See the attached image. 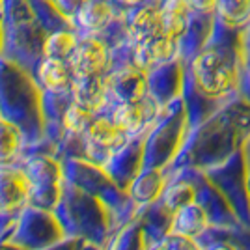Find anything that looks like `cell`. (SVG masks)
Masks as SVG:
<instances>
[{
    "label": "cell",
    "instance_id": "ac0fdd59",
    "mask_svg": "<svg viewBox=\"0 0 250 250\" xmlns=\"http://www.w3.org/2000/svg\"><path fill=\"white\" fill-rule=\"evenodd\" d=\"M190 8L194 13H208V15H217L219 0H188Z\"/></svg>",
    "mask_w": 250,
    "mask_h": 250
},
{
    "label": "cell",
    "instance_id": "52a82bcc",
    "mask_svg": "<svg viewBox=\"0 0 250 250\" xmlns=\"http://www.w3.org/2000/svg\"><path fill=\"white\" fill-rule=\"evenodd\" d=\"M32 194V179L17 168L0 167V211H15Z\"/></svg>",
    "mask_w": 250,
    "mask_h": 250
},
{
    "label": "cell",
    "instance_id": "ba28073f",
    "mask_svg": "<svg viewBox=\"0 0 250 250\" xmlns=\"http://www.w3.org/2000/svg\"><path fill=\"white\" fill-rule=\"evenodd\" d=\"M38 81L51 94L71 92L75 81L73 69L67 60L43 56V60L38 63Z\"/></svg>",
    "mask_w": 250,
    "mask_h": 250
},
{
    "label": "cell",
    "instance_id": "9c48e42d",
    "mask_svg": "<svg viewBox=\"0 0 250 250\" xmlns=\"http://www.w3.org/2000/svg\"><path fill=\"white\" fill-rule=\"evenodd\" d=\"M217 24V15H208V13H194L192 21L188 24L185 36L181 38V58L185 63L196 54V52L206 45Z\"/></svg>",
    "mask_w": 250,
    "mask_h": 250
},
{
    "label": "cell",
    "instance_id": "d6986e66",
    "mask_svg": "<svg viewBox=\"0 0 250 250\" xmlns=\"http://www.w3.org/2000/svg\"><path fill=\"white\" fill-rule=\"evenodd\" d=\"M114 4H118L122 10L129 11L133 10V8H138L140 4H144V2H149V0H112Z\"/></svg>",
    "mask_w": 250,
    "mask_h": 250
},
{
    "label": "cell",
    "instance_id": "e0dca14e",
    "mask_svg": "<svg viewBox=\"0 0 250 250\" xmlns=\"http://www.w3.org/2000/svg\"><path fill=\"white\" fill-rule=\"evenodd\" d=\"M194 188L187 185V183H177L174 187H170L165 192V196H163V204H165V208L168 209V213L170 215H174L177 209L185 208L188 204H192L194 202Z\"/></svg>",
    "mask_w": 250,
    "mask_h": 250
},
{
    "label": "cell",
    "instance_id": "3957f363",
    "mask_svg": "<svg viewBox=\"0 0 250 250\" xmlns=\"http://www.w3.org/2000/svg\"><path fill=\"white\" fill-rule=\"evenodd\" d=\"M73 77H95L110 73L112 65V47L101 36H84L69 58Z\"/></svg>",
    "mask_w": 250,
    "mask_h": 250
},
{
    "label": "cell",
    "instance_id": "9a60e30c",
    "mask_svg": "<svg viewBox=\"0 0 250 250\" xmlns=\"http://www.w3.org/2000/svg\"><path fill=\"white\" fill-rule=\"evenodd\" d=\"M95 112L86 108L84 104L77 103V101H71L69 106L63 110L62 116V125H63V131H67L69 135L75 136H84V133L88 131L90 124L94 122Z\"/></svg>",
    "mask_w": 250,
    "mask_h": 250
},
{
    "label": "cell",
    "instance_id": "277c9868",
    "mask_svg": "<svg viewBox=\"0 0 250 250\" xmlns=\"http://www.w3.org/2000/svg\"><path fill=\"white\" fill-rule=\"evenodd\" d=\"M125 15L127 11L112 0H86L75 15L73 28L84 32V36H103L114 24L124 22Z\"/></svg>",
    "mask_w": 250,
    "mask_h": 250
},
{
    "label": "cell",
    "instance_id": "5bb4252c",
    "mask_svg": "<svg viewBox=\"0 0 250 250\" xmlns=\"http://www.w3.org/2000/svg\"><path fill=\"white\" fill-rule=\"evenodd\" d=\"M217 19L231 28H247L250 24V0H219Z\"/></svg>",
    "mask_w": 250,
    "mask_h": 250
},
{
    "label": "cell",
    "instance_id": "2e32d148",
    "mask_svg": "<svg viewBox=\"0 0 250 250\" xmlns=\"http://www.w3.org/2000/svg\"><path fill=\"white\" fill-rule=\"evenodd\" d=\"M163 183H165V181H163V177H161V174H159L157 170L149 172V174H144V176L135 183V187H133L136 202H142V204L153 202V200L161 194Z\"/></svg>",
    "mask_w": 250,
    "mask_h": 250
},
{
    "label": "cell",
    "instance_id": "7c38bea8",
    "mask_svg": "<svg viewBox=\"0 0 250 250\" xmlns=\"http://www.w3.org/2000/svg\"><path fill=\"white\" fill-rule=\"evenodd\" d=\"M79 36L73 30H58L52 32L51 36H47V40L43 42V56L49 58H62L67 60L73 56L75 49L79 47Z\"/></svg>",
    "mask_w": 250,
    "mask_h": 250
},
{
    "label": "cell",
    "instance_id": "8992f818",
    "mask_svg": "<svg viewBox=\"0 0 250 250\" xmlns=\"http://www.w3.org/2000/svg\"><path fill=\"white\" fill-rule=\"evenodd\" d=\"M161 108L163 106L149 94L140 101L116 103L110 112V118L114 120L120 129H124L129 136H133L155 124L157 116L161 114Z\"/></svg>",
    "mask_w": 250,
    "mask_h": 250
},
{
    "label": "cell",
    "instance_id": "44dd1931",
    "mask_svg": "<svg viewBox=\"0 0 250 250\" xmlns=\"http://www.w3.org/2000/svg\"><path fill=\"white\" fill-rule=\"evenodd\" d=\"M245 86L250 88V62H249V69H247V81H245Z\"/></svg>",
    "mask_w": 250,
    "mask_h": 250
},
{
    "label": "cell",
    "instance_id": "4fadbf2b",
    "mask_svg": "<svg viewBox=\"0 0 250 250\" xmlns=\"http://www.w3.org/2000/svg\"><path fill=\"white\" fill-rule=\"evenodd\" d=\"M22 147V133L15 124L0 118V167L11 165Z\"/></svg>",
    "mask_w": 250,
    "mask_h": 250
},
{
    "label": "cell",
    "instance_id": "30bf717a",
    "mask_svg": "<svg viewBox=\"0 0 250 250\" xmlns=\"http://www.w3.org/2000/svg\"><path fill=\"white\" fill-rule=\"evenodd\" d=\"M194 11L188 0H163L161 2V17H163V30L168 36L176 38L181 43L188 24L192 21Z\"/></svg>",
    "mask_w": 250,
    "mask_h": 250
},
{
    "label": "cell",
    "instance_id": "8fae6325",
    "mask_svg": "<svg viewBox=\"0 0 250 250\" xmlns=\"http://www.w3.org/2000/svg\"><path fill=\"white\" fill-rule=\"evenodd\" d=\"M172 217L170 224V233H174L176 237H187L194 239L200 233H204V229L208 228V217L204 213V209L200 208L196 202L188 204L185 208L177 209Z\"/></svg>",
    "mask_w": 250,
    "mask_h": 250
},
{
    "label": "cell",
    "instance_id": "5b68a950",
    "mask_svg": "<svg viewBox=\"0 0 250 250\" xmlns=\"http://www.w3.org/2000/svg\"><path fill=\"white\" fill-rule=\"evenodd\" d=\"M163 30V17H161V2H144L138 8L127 11L124 24V45L125 49L136 43L146 42Z\"/></svg>",
    "mask_w": 250,
    "mask_h": 250
},
{
    "label": "cell",
    "instance_id": "cb8c5ba5",
    "mask_svg": "<svg viewBox=\"0 0 250 250\" xmlns=\"http://www.w3.org/2000/svg\"><path fill=\"white\" fill-rule=\"evenodd\" d=\"M149 2H163V0H149Z\"/></svg>",
    "mask_w": 250,
    "mask_h": 250
},
{
    "label": "cell",
    "instance_id": "7a4b0ae2",
    "mask_svg": "<svg viewBox=\"0 0 250 250\" xmlns=\"http://www.w3.org/2000/svg\"><path fill=\"white\" fill-rule=\"evenodd\" d=\"M129 138L131 136L124 129H120L110 116L97 114L88 127V131L84 133L86 155L97 165H103L127 144Z\"/></svg>",
    "mask_w": 250,
    "mask_h": 250
},
{
    "label": "cell",
    "instance_id": "6da1fadb",
    "mask_svg": "<svg viewBox=\"0 0 250 250\" xmlns=\"http://www.w3.org/2000/svg\"><path fill=\"white\" fill-rule=\"evenodd\" d=\"M249 62L247 28H231L217 19L211 38L187 62V83L202 101L229 103L245 88Z\"/></svg>",
    "mask_w": 250,
    "mask_h": 250
},
{
    "label": "cell",
    "instance_id": "603a6c76",
    "mask_svg": "<svg viewBox=\"0 0 250 250\" xmlns=\"http://www.w3.org/2000/svg\"><path fill=\"white\" fill-rule=\"evenodd\" d=\"M155 250H168V247H167V243H163V245H159Z\"/></svg>",
    "mask_w": 250,
    "mask_h": 250
},
{
    "label": "cell",
    "instance_id": "7402d4cb",
    "mask_svg": "<svg viewBox=\"0 0 250 250\" xmlns=\"http://www.w3.org/2000/svg\"><path fill=\"white\" fill-rule=\"evenodd\" d=\"M247 42H249V51H250V24L247 26Z\"/></svg>",
    "mask_w": 250,
    "mask_h": 250
},
{
    "label": "cell",
    "instance_id": "ffe728a7",
    "mask_svg": "<svg viewBox=\"0 0 250 250\" xmlns=\"http://www.w3.org/2000/svg\"><path fill=\"white\" fill-rule=\"evenodd\" d=\"M206 250H235L231 245H226V243H220V245H213V247H209Z\"/></svg>",
    "mask_w": 250,
    "mask_h": 250
}]
</instances>
